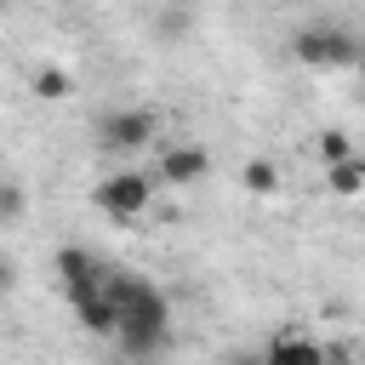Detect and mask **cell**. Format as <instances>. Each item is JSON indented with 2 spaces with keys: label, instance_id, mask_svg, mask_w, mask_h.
Here are the masks:
<instances>
[{
  "label": "cell",
  "instance_id": "obj_1",
  "mask_svg": "<svg viewBox=\"0 0 365 365\" xmlns=\"http://www.w3.org/2000/svg\"><path fill=\"white\" fill-rule=\"evenodd\" d=\"M103 297L114 302V319H120L114 342H120L125 365H148L154 354H165V342H171V297L154 279L125 274V268H108Z\"/></svg>",
  "mask_w": 365,
  "mask_h": 365
},
{
  "label": "cell",
  "instance_id": "obj_2",
  "mask_svg": "<svg viewBox=\"0 0 365 365\" xmlns=\"http://www.w3.org/2000/svg\"><path fill=\"white\" fill-rule=\"evenodd\" d=\"M154 177L143 171V165H114L108 177H97V188H91V205L103 211V217H114V222H137L148 205H154Z\"/></svg>",
  "mask_w": 365,
  "mask_h": 365
},
{
  "label": "cell",
  "instance_id": "obj_3",
  "mask_svg": "<svg viewBox=\"0 0 365 365\" xmlns=\"http://www.w3.org/2000/svg\"><path fill=\"white\" fill-rule=\"evenodd\" d=\"M291 51L308 68H348L359 57V34H348L342 23H302L291 34Z\"/></svg>",
  "mask_w": 365,
  "mask_h": 365
},
{
  "label": "cell",
  "instance_id": "obj_4",
  "mask_svg": "<svg viewBox=\"0 0 365 365\" xmlns=\"http://www.w3.org/2000/svg\"><path fill=\"white\" fill-rule=\"evenodd\" d=\"M154 131H160L154 108L125 103V108H108V114L97 120V148H103V154H120V160H137V154L154 143Z\"/></svg>",
  "mask_w": 365,
  "mask_h": 365
},
{
  "label": "cell",
  "instance_id": "obj_5",
  "mask_svg": "<svg viewBox=\"0 0 365 365\" xmlns=\"http://www.w3.org/2000/svg\"><path fill=\"white\" fill-rule=\"evenodd\" d=\"M211 177V148L194 143V137H177L160 148V165H154V182H171V188H194Z\"/></svg>",
  "mask_w": 365,
  "mask_h": 365
},
{
  "label": "cell",
  "instance_id": "obj_6",
  "mask_svg": "<svg viewBox=\"0 0 365 365\" xmlns=\"http://www.w3.org/2000/svg\"><path fill=\"white\" fill-rule=\"evenodd\" d=\"M57 279H63V291H68V302L80 308V302H91V297H103V279H108V262H103V257H91L86 245H63V251H57Z\"/></svg>",
  "mask_w": 365,
  "mask_h": 365
},
{
  "label": "cell",
  "instance_id": "obj_7",
  "mask_svg": "<svg viewBox=\"0 0 365 365\" xmlns=\"http://www.w3.org/2000/svg\"><path fill=\"white\" fill-rule=\"evenodd\" d=\"M262 365H325V342L308 336L302 325H279L262 342Z\"/></svg>",
  "mask_w": 365,
  "mask_h": 365
},
{
  "label": "cell",
  "instance_id": "obj_8",
  "mask_svg": "<svg viewBox=\"0 0 365 365\" xmlns=\"http://www.w3.org/2000/svg\"><path fill=\"white\" fill-rule=\"evenodd\" d=\"M240 182H245V194L268 200V194H279V165H274L268 154H251V160L240 165Z\"/></svg>",
  "mask_w": 365,
  "mask_h": 365
},
{
  "label": "cell",
  "instance_id": "obj_9",
  "mask_svg": "<svg viewBox=\"0 0 365 365\" xmlns=\"http://www.w3.org/2000/svg\"><path fill=\"white\" fill-rule=\"evenodd\" d=\"M325 188H331V194H342V200L365 194V154H354V160L331 165V171H325Z\"/></svg>",
  "mask_w": 365,
  "mask_h": 365
},
{
  "label": "cell",
  "instance_id": "obj_10",
  "mask_svg": "<svg viewBox=\"0 0 365 365\" xmlns=\"http://www.w3.org/2000/svg\"><path fill=\"white\" fill-rule=\"evenodd\" d=\"M314 154H319V165L331 171V165H342V160H354V137H348L342 125H325V131L314 137Z\"/></svg>",
  "mask_w": 365,
  "mask_h": 365
},
{
  "label": "cell",
  "instance_id": "obj_11",
  "mask_svg": "<svg viewBox=\"0 0 365 365\" xmlns=\"http://www.w3.org/2000/svg\"><path fill=\"white\" fill-rule=\"evenodd\" d=\"M74 314H80V331H91V336H114V331H120V319H114V302H108V297H91V302H80Z\"/></svg>",
  "mask_w": 365,
  "mask_h": 365
},
{
  "label": "cell",
  "instance_id": "obj_12",
  "mask_svg": "<svg viewBox=\"0 0 365 365\" xmlns=\"http://www.w3.org/2000/svg\"><path fill=\"white\" fill-rule=\"evenodd\" d=\"M29 86H34V97H40V103H57V97H68V91H74L68 68H34V80H29Z\"/></svg>",
  "mask_w": 365,
  "mask_h": 365
},
{
  "label": "cell",
  "instance_id": "obj_13",
  "mask_svg": "<svg viewBox=\"0 0 365 365\" xmlns=\"http://www.w3.org/2000/svg\"><path fill=\"white\" fill-rule=\"evenodd\" d=\"M29 211V194H23V182H0V222H17Z\"/></svg>",
  "mask_w": 365,
  "mask_h": 365
},
{
  "label": "cell",
  "instance_id": "obj_14",
  "mask_svg": "<svg viewBox=\"0 0 365 365\" xmlns=\"http://www.w3.org/2000/svg\"><path fill=\"white\" fill-rule=\"evenodd\" d=\"M188 23H194V17H188V11H177V6H171V11H154V29H160L165 40H177V34H188Z\"/></svg>",
  "mask_w": 365,
  "mask_h": 365
},
{
  "label": "cell",
  "instance_id": "obj_15",
  "mask_svg": "<svg viewBox=\"0 0 365 365\" xmlns=\"http://www.w3.org/2000/svg\"><path fill=\"white\" fill-rule=\"evenodd\" d=\"M222 365H262V348H240V354H228Z\"/></svg>",
  "mask_w": 365,
  "mask_h": 365
},
{
  "label": "cell",
  "instance_id": "obj_16",
  "mask_svg": "<svg viewBox=\"0 0 365 365\" xmlns=\"http://www.w3.org/2000/svg\"><path fill=\"white\" fill-rule=\"evenodd\" d=\"M11 279H17V274H11V257H0V297L11 291Z\"/></svg>",
  "mask_w": 365,
  "mask_h": 365
},
{
  "label": "cell",
  "instance_id": "obj_17",
  "mask_svg": "<svg viewBox=\"0 0 365 365\" xmlns=\"http://www.w3.org/2000/svg\"><path fill=\"white\" fill-rule=\"evenodd\" d=\"M354 68H359V74H365V40H359V57H354Z\"/></svg>",
  "mask_w": 365,
  "mask_h": 365
},
{
  "label": "cell",
  "instance_id": "obj_18",
  "mask_svg": "<svg viewBox=\"0 0 365 365\" xmlns=\"http://www.w3.org/2000/svg\"><path fill=\"white\" fill-rule=\"evenodd\" d=\"M108 365H125V359H108Z\"/></svg>",
  "mask_w": 365,
  "mask_h": 365
}]
</instances>
